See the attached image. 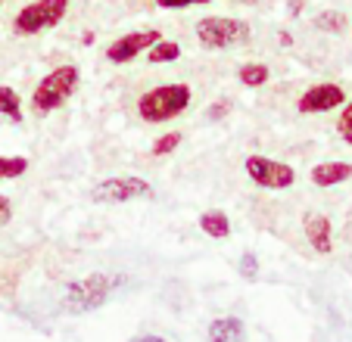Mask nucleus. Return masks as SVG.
I'll use <instances>...</instances> for the list:
<instances>
[{
    "label": "nucleus",
    "mask_w": 352,
    "mask_h": 342,
    "mask_svg": "<svg viewBox=\"0 0 352 342\" xmlns=\"http://www.w3.org/2000/svg\"><path fill=\"white\" fill-rule=\"evenodd\" d=\"M193 103V91L190 84L178 81V84H156L150 91H144L134 103L138 119L146 125H162V122H172L178 115H184Z\"/></svg>",
    "instance_id": "nucleus-1"
},
{
    "label": "nucleus",
    "mask_w": 352,
    "mask_h": 342,
    "mask_svg": "<svg viewBox=\"0 0 352 342\" xmlns=\"http://www.w3.org/2000/svg\"><path fill=\"white\" fill-rule=\"evenodd\" d=\"M125 283V274H113V271H91V274L78 277L66 286L63 296V308L69 315H87L97 311L100 305H107L113 299V293Z\"/></svg>",
    "instance_id": "nucleus-2"
},
{
    "label": "nucleus",
    "mask_w": 352,
    "mask_h": 342,
    "mask_svg": "<svg viewBox=\"0 0 352 342\" xmlns=\"http://www.w3.org/2000/svg\"><path fill=\"white\" fill-rule=\"evenodd\" d=\"M81 87V72L78 66H72V62H63V66H56L54 72H47L44 78L34 84L32 91V112L38 115V119H47V115H54L56 109H63V106L69 103V100L75 97V91Z\"/></svg>",
    "instance_id": "nucleus-3"
},
{
    "label": "nucleus",
    "mask_w": 352,
    "mask_h": 342,
    "mask_svg": "<svg viewBox=\"0 0 352 342\" xmlns=\"http://www.w3.org/2000/svg\"><path fill=\"white\" fill-rule=\"evenodd\" d=\"M253 38V25L234 16H206L197 22V41L206 50H231Z\"/></svg>",
    "instance_id": "nucleus-4"
},
{
    "label": "nucleus",
    "mask_w": 352,
    "mask_h": 342,
    "mask_svg": "<svg viewBox=\"0 0 352 342\" xmlns=\"http://www.w3.org/2000/svg\"><path fill=\"white\" fill-rule=\"evenodd\" d=\"M69 13V0H32L16 13L13 19V32L22 38H34L44 34L50 28H56Z\"/></svg>",
    "instance_id": "nucleus-5"
},
{
    "label": "nucleus",
    "mask_w": 352,
    "mask_h": 342,
    "mask_svg": "<svg viewBox=\"0 0 352 342\" xmlns=\"http://www.w3.org/2000/svg\"><path fill=\"white\" fill-rule=\"evenodd\" d=\"M243 171L246 178L256 187H262V190H290L296 184V168L268 156H246Z\"/></svg>",
    "instance_id": "nucleus-6"
},
{
    "label": "nucleus",
    "mask_w": 352,
    "mask_h": 342,
    "mask_svg": "<svg viewBox=\"0 0 352 342\" xmlns=\"http://www.w3.org/2000/svg\"><path fill=\"white\" fill-rule=\"evenodd\" d=\"M94 203H134V199H153V184L138 174H119V178L100 181L91 190Z\"/></svg>",
    "instance_id": "nucleus-7"
},
{
    "label": "nucleus",
    "mask_w": 352,
    "mask_h": 342,
    "mask_svg": "<svg viewBox=\"0 0 352 342\" xmlns=\"http://www.w3.org/2000/svg\"><path fill=\"white\" fill-rule=\"evenodd\" d=\"M156 41H162L160 28H134V32L122 34V38H116L113 44L107 47V60L113 62V66H128L131 60H138L140 53L150 50Z\"/></svg>",
    "instance_id": "nucleus-8"
},
{
    "label": "nucleus",
    "mask_w": 352,
    "mask_h": 342,
    "mask_svg": "<svg viewBox=\"0 0 352 342\" xmlns=\"http://www.w3.org/2000/svg\"><path fill=\"white\" fill-rule=\"evenodd\" d=\"M346 103V91L340 84H331V81H321V84H312L309 91H302V97L296 100V109L302 115H324V112H333Z\"/></svg>",
    "instance_id": "nucleus-9"
},
{
    "label": "nucleus",
    "mask_w": 352,
    "mask_h": 342,
    "mask_svg": "<svg viewBox=\"0 0 352 342\" xmlns=\"http://www.w3.org/2000/svg\"><path fill=\"white\" fill-rule=\"evenodd\" d=\"M302 233H306L309 246H312L318 255H331L333 252V224L324 212H309L302 218Z\"/></svg>",
    "instance_id": "nucleus-10"
},
{
    "label": "nucleus",
    "mask_w": 352,
    "mask_h": 342,
    "mask_svg": "<svg viewBox=\"0 0 352 342\" xmlns=\"http://www.w3.org/2000/svg\"><path fill=\"white\" fill-rule=\"evenodd\" d=\"M309 178H312L315 187H337V184H343V181L352 178V165L340 162V159H333V162H318L312 171H309Z\"/></svg>",
    "instance_id": "nucleus-11"
},
{
    "label": "nucleus",
    "mask_w": 352,
    "mask_h": 342,
    "mask_svg": "<svg viewBox=\"0 0 352 342\" xmlns=\"http://www.w3.org/2000/svg\"><path fill=\"white\" fill-rule=\"evenodd\" d=\"M206 339L209 342H246V327H243V321L234 315L215 317L206 330Z\"/></svg>",
    "instance_id": "nucleus-12"
},
{
    "label": "nucleus",
    "mask_w": 352,
    "mask_h": 342,
    "mask_svg": "<svg viewBox=\"0 0 352 342\" xmlns=\"http://www.w3.org/2000/svg\"><path fill=\"white\" fill-rule=\"evenodd\" d=\"M199 231L206 233V237H212V240H228L231 237V218L219 209H209V212L199 215Z\"/></svg>",
    "instance_id": "nucleus-13"
},
{
    "label": "nucleus",
    "mask_w": 352,
    "mask_h": 342,
    "mask_svg": "<svg viewBox=\"0 0 352 342\" xmlns=\"http://www.w3.org/2000/svg\"><path fill=\"white\" fill-rule=\"evenodd\" d=\"M146 56V62H150V66H166V62H175L181 56V44L178 41H156L153 47H150V50L144 53Z\"/></svg>",
    "instance_id": "nucleus-14"
},
{
    "label": "nucleus",
    "mask_w": 352,
    "mask_h": 342,
    "mask_svg": "<svg viewBox=\"0 0 352 342\" xmlns=\"http://www.w3.org/2000/svg\"><path fill=\"white\" fill-rule=\"evenodd\" d=\"M237 78L243 87H262L272 81V69H268L265 62H243V66L237 69Z\"/></svg>",
    "instance_id": "nucleus-15"
},
{
    "label": "nucleus",
    "mask_w": 352,
    "mask_h": 342,
    "mask_svg": "<svg viewBox=\"0 0 352 342\" xmlns=\"http://www.w3.org/2000/svg\"><path fill=\"white\" fill-rule=\"evenodd\" d=\"M312 25L318 28V32H327V34H343L346 25H349V19H346L340 10H321V13L312 19Z\"/></svg>",
    "instance_id": "nucleus-16"
},
{
    "label": "nucleus",
    "mask_w": 352,
    "mask_h": 342,
    "mask_svg": "<svg viewBox=\"0 0 352 342\" xmlns=\"http://www.w3.org/2000/svg\"><path fill=\"white\" fill-rule=\"evenodd\" d=\"M0 115H7V119H13V122H22V97L7 84H0Z\"/></svg>",
    "instance_id": "nucleus-17"
},
{
    "label": "nucleus",
    "mask_w": 352,
    "mask_h": 342,
    "mask_svg": "<svg viewBox=\"0 0 352 342\" xmlns=\"http://www.w3.org/2000/svg\"><path fill=\"white\" fill-rule=\"evenodd\" d=\"M28 171L25 156H0V181H16Z\"/></svg>",
    "instance_id": "nucleus-18"
},
{
    "label": "nucleus",
    "mask_w": 352,
    "mask_h": 342,
    "mask_svg": "<svg viewBox=\"0 0 352 342\" xmlns=\"http://www.w3.org/2000/svg\"><path fill=\"white\" fill-rule=\"evenodd\" d=\"M22 268L19 264H0V299L16 293V283H19Z\"/></svg>",
    "instance_id": "nucleus-19"
},
{
    "label": "nucleus",
    "mask_w": 352,
    "mask_h": 342,
    "mask_svg": "<svg viewBox=\"0 0 352 342\" xmlns=\"http://www.w3.org/2000/svg\"><path fill=\"white\" fill-rule=\"evenodd\" d=\"M178 146H181V131H168V134H162V137L153 144V156H156V159L172 156Z\"/></svg>",
    "instance_id": "nucleus-20"
},
{
    "label": "nucleus",
    "mask_w": 352,
    "mask_h": 342,
    "mask_svg": "<svg viewBox=\"0 0 352 342\" xmlns=\"http://www.w3.org/2000/svg\"><path fill=\"white\" fill-rule=\"evenodd\" d=\"M337 134L343 144L352 146V100L343 103V112H340V119H337Z\"/></svg>",
    "instance_id": "nucleus-21"
},
{
    "label": "nucleus",
    "mask_w": 352,
    "mask_h": 342,
    "mask_svg": "<svg viewBox=\"0 0 352 342\" xmlns=\"http://www.w3.org/2000/svg\"><path fill=\"white\" fill-rule=\"evenodd\" d=\"M256 274H259V262H256V255L253 252H243V255H240V277L256 280Z\"/></svg>",
    "instance_id": "nucleus-22"
},
{
    "label": "nucleus",
    "mask_w": 352,
    "mask_h": 342,
    "mask_svg": "<svg viewBox=\"0 0 352 342\" xmlns=\"http://www.w3.org/2000/svg\"><path fill=\"white\" fill-rule=\"evenodd\" d=\"M228 112H231V100H228V97H221V100H215V103L209 106V112H206V115H209V122H219V119H225Z\"/></svg>",
    "instance_id": "nucleus-23"
},
{
    "label": "nucleus",
    "mask_w": 352,
    "mask_h": 342,
    "mask_svg": "<svg viewBox=\"0 0 352 342\" xmlns=\"http://www.w3.org/2000/svg\"><path fill=\"white\" fill-rule=\"evenodd\" d=\"M199 3H212V0H156V7L162 10H184V7H199Z\"/></svg>",
    "instance_id": "nucleus-24"
},
{
    "label": "nucleus",
    "mask_w": 352,
    "mask_h": 342,
    "mask_svg": "<svg viewBox=\"0 0 352 342\" xmlns=\"http://www.w3.org/2000/svg\"><path fill=\"white\" fill-rule=\"evenodd\" d=\"M10 218H13V203H10V199L0 193V227H3Z\"/></svg>",
    "instance_id": "nucleus-25"
},
{
    "label": "nucleus",
    "mask_w": 352,
    "mask_h": 342,
    "mask_svg": "<svg viewBox=\"0 0 352 342\" xmlns=\"http://www.w3.org/2000/svg\"><path fill=\"white\" fill-rule=\"evenodd\" d=\"M131 342H168V339H162V336H150V333H146V336H134Z\"/></svg>",
    "instance_id": "nucleus-26"
},
{
    "label": "nucleus",
    "mask_w": 352,
    "mask_h": 342,
    "mask_svg": "<svg viewBox=\"0 0 352 342\" xmlns=\"http://www.w3.org/2000/svg\"><path fill=\"white\" fill-rule=\"evenodd\" d=\"M280 44H287V47H290V44H293V38H290V32H280Z\"/></svg>",
    "instance_id": "nucleus-27"
},
{
    "label": "nucleus",
    "mask_w": 352,
    "mask_h": 342,
    "mask_svg": "<svg viewBox=\"0 0 352 342\" xmlns=\"http://www.w3.org/2000/svg\"><path fill=\"white\" fill-rule=\"evenodd\" d=\"M0 3H3V0H0Z\"/></svg>",
    "instance_id": "nucleus-28"
}]
</instances>
